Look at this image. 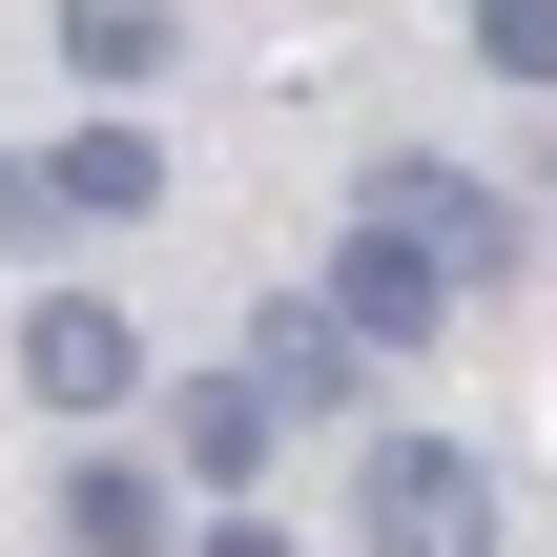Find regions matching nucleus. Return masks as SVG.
Instances as JSON below:
<instances>
[{
	"label": "nucleus",
	"instance_id": "12",
	"mask_svg": "<svg viewBox=\"0 0 557 557\" xmlns=\"http://www.w3.org/2000/svg\"><path fill=\"white\" fill-rule=\"evenodd\" d=\"M207 557H289V537H269V517H207Z\"/></svg>",
	"mask_w": 557,
	"mask_h": 557
},
{
	"label": "nucleus",
	"instance_id": "7",
	"mask_svg": "<svg viewBox=\"0 0 557 557\" xmlns=\"http://www.w3.org/2000/svg\"><path fill=\"white\" fill-rule=\"evenodd\" d=\"M269 434H289V413H269V372H186V475H207V496H248V475H269Z\"/></svg>",
	"mask_w": 557,
	"mask_h": 557
},
{
	"label": "nucleus",
	"instance_id": "8",
	"mask_svg": "<svg viewBox=\"0 0 557 557\" xmlns=\"http://www.w3.org/2000/svg\"><path fill=\"white\" fill-rule=\"evenodd\" d=\"M62 537L83 557H165V475H145V455H83V475H62Z\"/></svg>",
	"mask_w": 557,
	"mask_h": 557
},
{
	"label": "nucleus",
	"instance_id": "4",
	"mask_svg": "<svg viewBox=\"0 0 557 557\" xmlns=\"http://www.w3.org/2000/svg\"><path fill=\"white\" fill-rule=\"evenodd\" d=\"M248 372H269V413H351V393H372V331H351V310H331V289H289V310H269V351H248Z\"/></svg>",
	"mask_w": 557,
	"mask_h": 557
},
{
	"label": "nucleus",
	"instance_id": "5",
	"mask_svg": "<svg viewBox=\"0 0 557 557\" xmlns=\"http://www.w3.org/2000/svg\"><path fill=\"white\" fill-rule=\"evenodd\" d=\"M331 310H351L372 351H413V331H455V289H434V269H413L393 227H351V248H331Z\"/></svg>",
	"mask_w": 557,
	"mask_h": 557
},
{
	"label": "nucleus",
	"instance_id": "10",
	"mask_svg": "<svg viewBox=\"0 0 557 557\" xmlns=\"http://www.w3.org/2000/svg\"><path fill=\"white\" fill-rule=\"evenodd\" d=\"M475 62H517V83H557V0H475Z\"/></svg>",
	"mask_w": 557,
	"mask_h": 557
},
{
	"label": "nucleus",
	"instance_id": "3",
	"mask_svg": "<svg viewBox=\"0 0 557 557\" xmlns=\"http://www.w3.org/2000/svg\"><path fill=\"white\" fill-rule=\"evenodd\" d=\"M21 393H41V413H124V393H145V331L83 310V289H41V310H21Z\"/></svg>",
	"mask_w": 557,
	"mask_h": 557
},
{
	"label": "nucleus",
	"instance_id": "9",
	"mask_svg": "<svg viewBox=\"0 0 557 557\" xmlns=\"http://www.w3.org/2000/svg\"><path fill=\"white\" fill-rule=\"evenodd\" d=\"M165 41H186V0H62V62L83 83H145Z\"/></svg>",
	"mask_w": 557,
	"mask_h": 557
},
{
	"label": "nucleus",
	"instance_id": "6",
	"mask_svg": "<svg viewBox=\"0 0 557 557\" xmlns=\"http://www.w3.org/2000/svg\"><path fill=\"white\" fill-rule=\"evenodd\" d=\"M41 186H62L83 227H124V207H165V145H145V124L103 103V124H62V165H41Z\"/></svg>",
	"mask_w": 557,
	"mask_h": 557
},
{
	"label": "nucleus",
	"instance_id": "1",
	"mask_svg": "<svg viewBox=\"0 0 557 557\" xmlns=\"http://www.w3.org/2000/svg\"><path fill=\"white\" fill-rule=\"evenodd\" d=\"M351 227H393V248H413L455 310H496V289H517V207H496L475 165H434V145H393V165L351 186Z\"/></svg>",
	"mask_w": 557,
	"mask_h": 557
},
{
	"label": "nucleus",
	"instance_id": "11",
	"mask_svg": "<svg viewBox=\"0 0 557 557\" xmlns=\"http://www.w3.org/2000/svg\"><path fill=\"white\" fill-rule=\"evenodd\" d=\"M41 207H62V186H41V165L0 145V248H41Z\"/></svg>",
	"mask_w": 557,
	"mask_h": 557
},
{
	"label": "nucleus",
	"instance_id": "2",
	"mask_svg": "<svg viewBox=\"0 0 557 557\" xmlns=\"http://www.w3.org/2000/svg\"><path fill=\"white\" fill-rule=\"evenodd\" d=\"M372 557H496V475L455 434H372Z\"/></svg>",
	"mask_w": 557,
	"mask_h": 557
}]
</instances>
